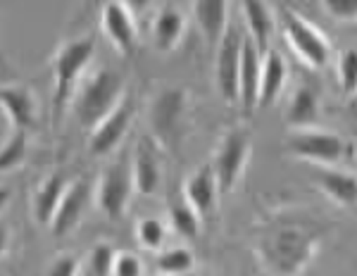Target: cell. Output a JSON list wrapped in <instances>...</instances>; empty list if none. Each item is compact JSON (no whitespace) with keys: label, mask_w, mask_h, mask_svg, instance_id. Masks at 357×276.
Returning <instances> with one entry per match:
<instances>
[{"label":"cell","mask_w":357,"mask_h":276,"mask_svg":"<svg viewBox=\"0 0 357 276\" xmlns=\"http://www.w3.org/2000/svg\"><path fill=\"white\" fill-rule=\"evenodd\" d=\"M274 255L279 260L276 264H279L281 274H296L305 264V260H307L310 243L298 231H284L276 238Z\"/></svg>","instance_id":"cell-23"},{"label":"cell","mask_w":357,"mask_h":276,"mask_svg":"<svg viewBox=\"0 0 357 276\" xmlns=\"http://www.w3.org/2000/svg\"><path fill=\"white\" fill-rule=\"evenodd\" d=\"M241 48H243V33L236 26L227 29L224 38L215 48V84L217 91H220V98L227 105H238Z\"/></svg>","instance_id":"cell-7"},{"label":"cell","mask_w":357,"mask_h":276,"mask_svg":"<svg viewBox=\"0 0 357 276\" xmlns=\"http://www.w3.org/2000/svg\"><path fill=\"white\" fill-rule=\"evenodd\" d=\"M67 183L69 181L65 179V174H60V171H53V174L43 179V183L38 186L36 195H33V217H36L38 224L50 227L57 205H60L62 195H65Z\"/></svg>","instance_id":"cell-22"},{"label":"cell","mask_w":357,"mask_h":276,"mask_svg":"<svg viewBox=\"0 0 357 276\" xmlns=\"http://www.w3.org/2000/svg\"><path fill=\"white\" fill-rule=\"evenodd\" d=\"M165 238H167V227L162 220H158V217H146V220L138 222L136 240L141 248L160 250L165 245Z\"/></svg>","instance_id":"cell-26"},{"label":"cell","mask_w":357,"mask_h":276,"mask_svg":"<svg viewBox=\"0 0 357 276\" xmlns=\"http://www.w3.org/2000/svg\"><path fill=\"white\" fill-rule=\"evenodd\" d=\"M186 31V17L176 5H165L153 20V43L160 53H172L183 38Z\"/></svg>","instance_id":"cell-19"},{"label":"cell","mask_w":357,"mask_h":276,"mask_svg":"<svg viewBox=\"0 0 357 276\" xmlns=\"http://www.w3.org/2000/svg\"><path fill=\"white\" fill-rule=\"evenodd\" d=\"M195 24L203 31L210 48H217V43L224 38L229 29V3L224 0H198L193 3Z\"/></svg>","instance_id":"cell-18"},{"label":"cell","mask_w":357,"mask_h":276,"mask_svg":"<svg viewBox=\"0 0 357 276\" xmlns=\"http://www.w3.org/2000/svg\"><path fill=\"white\" fill-rule=\"evenodd\" d=\"M8 200H10V191H8V188L0 186V212L5 210V205H8Z\"/></svg>","instance_id":"cell-34"},{"label":"cell","mask_w":357,"mask_h":276,"mask_svg":"<svg viewBox=\"0 0 357 276\" xmlns=\"http://www.w3.org/2000/svg\"><path fill=\"white\" fill-rule=\"evenodd\" d=\"M289 79V65H286L284 55L279 50L269 48L262 55L260 67V91H257V107H269L279 100L281 91Z\"/></svg>","instance_id":"cell-16"},{"label":"cell","mask_w":357,"mask_h":276,"mask_svg":"<svg viewBox=\"0 0 357 276\" xmlns=\"http://www.w3.org/2000/svg\"><path fill=\"white\" fill-rule=\"evenodd\" d=\"M102 31L110 38L114 48L124 57H131L138 48V26L129 3H105L102 5Z\"/></svg>","instance_id":"cell-9"},{"label":"cell","mask_w":357,"mask_h":276,"mask_svg":"<svg viewBox=\"0 0 357 276\" xmlns=\"http://www.w3.org/2000/svg\"><path fill=\"white\" fill-rule=\"evenodd\" d=\"M317 122H319V100L314 91L310 86H298L286 107V124L293 131H305L317 129Z\"/></svg>","instance_id":"cell-21"},{"label":"cell","mask_w":357,"mask_h":276,"mask_svg":"<svg viewBox=\"0 0 357 276\" xmlns=\"http://www.w3.org/2000/svg\"><path fill=\"white\" fill-rule=\"evenodd\" d=\"M134 195V181H131V162L117 160L102 171L100 181L96 186V205L107 220H119L124 215Z\"/></svg>","instance_id":"cell-6"},{"label":"cell","mask_w":357,"mask_h":276,"mask_svg":"<svg viewBox=\"0 0 357 276\" xmlns=\"http://www.w3.org/2000/svg\"><path fill=\"white\" fill-rule=\"evenodd\" d=\"M26 160V134L24 131H15L13 136L5 141L0 148V174L10 169H17Z\"/></svg>","instance_id":"cell-27"},{"label":"cell","mask_w":357,"mask_h":276,"mask_svg":"<svg viewBox=\"0 0 357 276\" xmlns=\"http://www.w3.org/2000/svg\"><path fill=\"white\" fill-rule=\"evenodd\" d=\"M183 193H186V205L191 207L195 215L203 220V217L210 215L215 210L217 203V181L215 174H212V167L203 164L188 176L186 186H183Z\"/></svg>","instance_id":"cell-17"},{"label":"cell","mask_w":357,"mask_h":276,"mask_svg":"<svg viewBox=\"0 0 357 276\" xmlns=\"http://www.w3.org/2000/svg\"><path fill=\"white\" fill-rule=\"evenodd\" d=\"M160 276H162V274H160Z\"/></svg>","instance_id":"cell-35"},{"label":"cell","mask_w":357,"mask_h":276,"mask_svg":"<svg viewBox=\"0 0 357 276\" xmlns=\"http://www.w3.org/2000/svg\"><path fill=\"white\" fill-rule=\"evenodd\" d=\"M314 181L319 186L321 193H326L336 205L341 207H353L357 198V181L353 171H341V169H317Z\"/></svg>","instance_id":"cell-20"},{"label":"cell","mask_w":357,"mask_h":276,"mask_svg":"<svg viewBox=\"0 0 357 276\" xmlns=\"http://www.w3.org/2000/svg\"><path fill=\"white\" fill-rule=\"evenodd\" d=\"M248 158H250V136L241 129L229 131L222 138L220 148L215 153V160L210 164L217 181V191L220 193L234 191V186L241 181V176L245 171Z\"/></svg>","instance_id":"cell-5"},{"label":"cell","mask_w":357,"mask_h":276,"mask_svg":"<svg viewBox=\"0 0 357 276\" xmlns=\"http://www.w3.org/2000/svg\"><path fill=\"white\" fill-rule=\"evenodd\" d=\"M45 276H79V257L77 255H60L45 269Z\"/></svg>","instance_id":"cell-32"},{"label":"cell","mask_w":357,"mask_h":276,"mask_svg":"<svg viewBox=\"0 0 357 276\" xmlns=\"http://www.w3.org/2000/svg\"><path fill=\"white\" fill-rule=\"evenodd\" d=\"M260 67L262 55L257 48L243 36V48H241V69H238V105L245 114L257 110V91H260Z\"/></svg>","instance_id":"cell-14"},{"label":"cell","mask_w":357,"mask_h":276,"mask_svg":"<svg viewBox=\"0 0 357 276\" xmlns=\"http://www.w3.org/2000/svg\"><path fill=\"white\" fill-rule=\"evenodd\" d=\"M245 17V29H248V41L257 48V53L264 55L272 45V36L276 29V17L272 13V5L260 3V0H245L241 3Z\"/></svg>","instance_id":"cell-15"},{"label":"cell","mask_w":357,"mask_h":276,"mask_svg":"<svg viewBox=\"0 0 357 276\" xmlns=\"http://www.w3.org/2000/svg\"><path fill=\"white\" fill-rule=\"evenodd\" d=\"M91 183L86 179H74L67 183L65 195H62L60 205L55 210V217L50 222V229H53L55 236H67L69 231L77 229V224L82 222L86 207L91 203Z\"/></svg>","instance_id":"cell-11"},{"label":"cell","mask_w":357,"mask_h":276,"mask_svg":"<svg viewBox=\"0 0 357 276\" xmlns=\"http://www.w3.org/2000/svg\"><path fill=\"white\" fill-rule=\"evenodd\" d=\"M162 169H160V155L155 148L153 138H141L131 160V181H134V193L153 195L158 191Z\"/></svg>","instance_id":"cell-12"},{"label":"cell","mask_w":357,"mask_h":276,"mask_svg":"<svg viewBox=\"0 0 357 276\" xmlns=\"http://www.w3.org/2000/svg\"><path fill=\"white\" fill-rule=\"evenodd\" d=\"M114 255L117 252L112 250V245L107 243H98L93 250H91L89 264L93 276H112V264H114Z\"/></svg>","instance_id":"cell-29"},{"label":"cell","mask_w":357,"mask_h":276,"mask_svg":"<svg viewBox=\"0 0 357 276\" xmlns=\"http://www.w3.org/2000/svg\"><path fill=\"white\" fill-rule=\"evenodd\" d=\"M279 24L286 41L301 60L312 69H324L331 60V45L321 29H317L312 22H307L296 10L281 5L279 8Z\"/></svg>","instance_id":"cell-3"},{"label":"cell","mask_w":357,"mask_h":276,"mask_svg":"<svg viewBox=\"0 0 357 276\" xmlns=\"http://www.w3.org/2000/svg\"><path fill=\"white\" fill-rule=\"evenodd\" d=\"M321 10L336 22H355L357 17V3L353 0H324Z\"/></svg>","instance_id":"cell-30"},{"label":"cell","mask_w":357,"mask_h":276,"mask_svg":"<svg viewBox=\"0 0 357 276\" xmlns=\"http://www.w3.org/2000/svg\"><path fill=\"white\" fill-rule=\"evenodd\" d=\"M0 107L8 112L10 122L15 124V131L33 129L38 122V105L33 91L26 86H3L0 89Z\"/></svg>","instance_id":"cell-13"},{"label":"cell","mask_w":357,"mask_h":276,"mask_svg":"<svg viewBox=\"0 0 357 276\" xmlns=\"http://www.w3.org/2000/svg\"><path fill=\"white\" fill-rule=\"evenodd\" d=\"M124 100V79L112 69H98L79 86L74 95V114L84 129L93 131Z\"/></svg>","instance_id":"cell-1"},{"label":"cell","mask_w":357,"mask_h":276,"mask_svg":"<svg viewBox=\"0 0 357 276\" xmlns=\"http://www.w3.org/2000/svg\"><path fill=\"white\" fill-rule=\"evenodd\" d=\"M195 267V257L188 248H172L158 257V272L162 276H188Z\"/></svg>","instance_id":"cell-24"},{"label":"cell","mask_w":357,"mask_h":276,"mask_svg":"<svg viewBox=\"0 0 357 276\" xmlns=\"http://www.w3.org/2000/svg\"><path fill=\"white\" fill-rule=\"evenodd\" d=\"M286 148H289L293 158L319 164L326 169V167L341 162L345 151H348V143L338 134H331V131L305 129V131H293L289 141H286Z\"/></svg>","instance_id":"cell-4"},{"label":"cell","mask_w":357,"mask_h":276,"mask_svg":"<svg viewBox=\"0 0 357 276\" xmlns=\"http://www.w3.org/2000/svg\"><path fill=\"white\" fill-rule=\"evenodd\" d=\"M8 240H10V231H8V227L0 222V255L8 250Z\"/></svg>","instance_id":"cell-33"},{"label":"cell","mask_w":357,"mask_h":276,"mask_svg":"<svg viewBox=\"0 0 357 276\" xmlns=\"http://www.w3.org/2000/svg\"><path fill=\"white\" fill-rule=\"evenodd\" d=\"M169 227L181 236V238H195L200 233V217L186 203H176L169 207Z\"/></svg>","instance_id":"cell-25"},{"label":"cell","mask_w":357,"mask_h":276,"mask_svg":"<svg viewBox=\"0 0 357 276\" xmlns=\"http://www.w3.org/2000/svg\"><path fill=\"white\" fill-rule=\"evenodd\" d=\"M112 276H143V264L134 252H117L112 264Z\"/></svg>","instance_id":"cell-31"},{"label":"cell","mask_w":357,"mask_h":276,"mask_svg":"<svg viewBox=\"0 0 357 276\" xmlns=\"http://www.w3.org/2000/svg\"><path fill=\"white\" fill-rule=\"evenodd\" d=\"M96 53V38L93 36H82L67 41L57 48L53 57V79H55V93H53V105H55V122H60L62 112L69 105V100L77 93V84L82 79L84 69L91 65Z\"/></svg>","instance_id":"cell-2"},{"label":"cell","mask_w":357,"mask_h":276,"mask_svg":"<svg viewBox=\"0 0 357 276\" xmlns=\"http://www.w3.org/2000/svg\"><path fill=\"white\" fill-rule=\"evenodd\" d=\"M338 84H341L345 95H355L357 91V50L348 48L343 50L341 57H338Z\"/></svg>","instance_id":"cell-28"},{"label":"cell","mask_w":357,"mask_h":276,"mask_svg":"<svg viewBox=\"0 0 357 276\" xmlns=\"http://www.w3.org/2000/svg\"><path fill=\"white\" fill-rule=\"evenodd\" d=\"M134 114H136V102L131 95H124V100L119 102L114 110L102 119L100 124L91 131V153L102 158V155H110L114 148L122 143V138L129 131L131 122H134Z\"/></svg>","instance_id":"cell-8"},{"label":"cell","mask_w":357,"mask_h":276,"mask_svg":"<svg viewBox=\"0 0 357 276\" xmlns=\"http://www.w3.org/2000/svg\"><path fill=\"white\" fill-rule=\"evenodd\" d=\"M186 91L183 89H165L151 105L153 129L162 141H172L181 131L183 114H186Z\"/></svg>","instance_id":"cell-10"}]
</instances>
